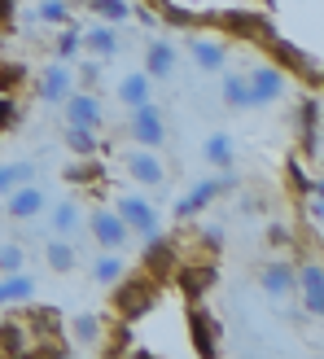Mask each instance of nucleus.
I'll return each instance as SVG.
<instances>
[{"mask_svg": "<svg viewBox=\"0 0 324 359\" xmlns=\"http://www.w3.org/2000/svg\"><path fill=\"white\" fill-rule=\"evenodd\" d=\"M79 224H83L79 202H58V206H53V232H58V237H75Z\"/></svg>", "mask_w": 324, "mask_h": 359, "instance_id": "obj_31", "label": "nucleus"}, {"mask_svg": "<svg viewBox=\"0 0 324 359\" xmlns=\"http://www.w3.org/2000/svg\"><path fill=\"white\" fill-rule=\"evenodd\" d=\"M123 132L145 149H162V140H167V118H162V110L154 101H145V105H136V110H128V128Z\"/></svg>", "mask_w": 324, "mask_h": 359, "instance_id": "obj_5", "label": "nucleus"}, {"mask_svg": "<svg viewBox=\"0 0 324 359\" xmlns=\"http://www.w3.org/2000/svg\"><path fill=\"white\" fill-rule=\"evenodd\" d=\"M83 9L97 13L101 22H128V18H132V5H128V0H83Z\"/></svg>", "mask_w": 324, "mask_h": 359, "instance_id": "obj_33", "label": "nucleus"}, {"mask_svg": "<svg viewBox=\"0 0 324 359\" xmlns=\"http://www.w3.org/2000/svg\"><path fill=\"white\" fill-rule=\"evenodd\" d=\"M22 267H27V250L18 245V241H5V245H0V276L22 272Z\"/></svg>", "mask_w": 324, "mask_h": 359, "instance_id": "obj_38", "label": "nucleus"}, {"mask_svg": "<svg viewBox=\"0 0 324 359\" xmlns=\"http://www.w3.org/2000/svg\"><path fill=\"white\" fill-rule=\"evenodd\" d=\"M79 79H83L88 93H97V83H101V62H83V66H79Z\"/></svg>", "mask_w": 324, "mask_h": 359, "instance_id": "obj_42", "label": "nucleus"}, {"mask_svg": "<svg viewBox=\"0 0 324 359\" xmlns=\"http://www.w3.org/2000/svg\"><path fill=\"white\" fill-rule=\"evenodd\" d=\"M114 210H119V219L128 224V232H136V237H149V232H158V210H154L149 197L123 193V197H114Z\"/></svg>", "mask_w": 324, "mask_h": 359, "instance_id": "obj_7", "label": "nucleus"}, {"mask_svg": "<svg viewBox=\"0 0 324 359\" xmlns=\"http://www.w3.org/2000/svg\"><path fill=\"white\" fill-rule=\"evenodd\" d=\"M70 88H75V75H70V66L53 57V62H48V70L40 75V83H35V97L48 101V105H62V101L70 97Z\"/></svg>", "mask_w": 324, "mask_h": 359, "instance_id": "obj_14", "label": "nucleus"}, {"mask_svg": "<svg viewBox=\"0 0 324 359\" xmlns=\"http://www.w3.org/2000/svg\"><path fill=\"white\" fill-rule=\"evenodd\" d=\"M114 97H119V105H123V110H136V105H145V101L154 97V79L145 75V70H128V75L119 79Z\"/></svg>", "mask_w": 324, "mask_h": 359, "instance_id": "obj_21", "label": "nucleus"}, {"mask_svg": "<svg viewBox=\"0 0 324 359\" xmlns=\"http://www.w3.org/2000/svg\"><path fill=\"white\" fill-rule=\"evenodd\" d=\"M79 53H88V57H97V62H110L119 57V35L110 22H101V27H79Z\"/></svg>", "mask_w": 324, "mask_h": 359, "instance_id": "obj_18", "label": "nucleus"}, {"mask_svg": "<svg viewBox=\"0 0 324 359\" xmlns=\"http://www.w3.org/2000/svg\"><path fill=\"white\" fill-rule=\"evenodd\" d=\"M259 285H263V294H272V298H290L294 285H298V263H285V259L263 263Z\"/></svg>", "mask_w": 324, "mask_h": 359, "instance_id": "obj_20", "label": "nucleus"}, {"mask_svg": "<svg viewBox=\"0 0 324 359\" xmlns=\"http://www.w3.org/2000/svg\"><path fill=\"white\" fill-rule=\"evenodd\" d=\"M110 290H114V294H110V307H114L119 320H128V325L145 320V316L158 307V298H162V285L149 280L145 272H140V276H128V272H123Z\"/></svg>", "mask_w": 324, "mask_h": 359, "instance_id": "obj_1", "label": "nucleus"}, {"mask_svg": "<svg viewBox=\"0 0 324 359\" xmlns=\"http://www.w3.org/2000/svg\"><path fill=\"white\" fill-rule=\"evenodd\" d=\"M175 70V48L167 40H149L145 44V75L149 79H171Z\"/></svg>", "mask_w": 324, "mask_h": 359, "instance_id": "obj_23", "label": "nucleus"}, {"mask_svg": "<svg viewBox=\"0 0 324 359\" xmlns=\"http://www.w3.org/2000/svg\"><path fill=\"white\" fill-rule=\"evenodd\" d=\"M53 57H58V62H75V57H79V22L58 27V40H53Z\"/></svg>", "mask_w": 324, "mask_h": 359, "instance_id": "obj_32", "label": "nucleus"}, {"mask_svg": "<svg viewBox=\"0 0 324 359\" xmlns=\"http://www.w3.org/2000/svg\"><path fill=\"white\" fill-rule=\"evenodd\" d=\"M88 232H93V241L101 250H123V245L132 241V232H128V224L119 219L114 206H97L93 215H88Z\"/></svg>", "mask_w": 324, "mask_h": 359, "instance_id": "obj_9", "label": "nucleus"}, {"mask_svg": "<svg viewBox=\"0 0 324 359\" xmlns=\"http://www.w3.org/2000/svg\"><path fill=\"white\" fill-rule=\"evenodd\" d=\"M175 267H180V245L167 237V232H149L145 237V250H140V272H145L149 280H158V285H167L171 276H175Z\"/></svg>", "mask_w": 324, "mask_h": 359, "instance_id": "obj_4", "label": "nucleus"}, {"mask_svg": "<svg viewBox=\"0 0 324 359\" xmlns=\"http://www.w3.org/2000/svg\"><path fill=\"white\" fill-rule=\"evenodd\" d=\"M263 48H267V62H272V66H281L285 75H302L311 93H320V66H316L311 53H302L294 40H285V35H276V31L263 40Z\"/></svg>", "mask_w": 324, "mask_h": 359, "instance_id": "obj_2", "label": "nucleus"}, {"mask_svg": "<svg viewBox=\"0 0 324 359\" xmlns=\"http://www.w3.org/2000/svg\"><path fill=\"white\" fill-rule=\"evenodd\" d=\"M0 355H31V325L27 316L0 320Z\"/></svg>", "mask_w": 324, "mask_h": 359, "instance_id": "obj_22", "label": "nucleus"}, {"mask_svg": "<svg viewBox=\"0 0 324 359\" xmlns=\"http://www.w3.org/2000/svg\"><path fill=\"white\" fill-rule=\"evenodd\" d=\"M88 272H93V280H97V285H105V290H110V285H114L123 272H128V267H123V250H101Z\"/></svg>", "mask_w": 324, "mask_h": 359, "instance_id": "obj_25", "label": "nucleus"}, {"mask_svg": "<svg viewBox=\"0 0 324 359\" xmlns=\"http://www.w3.org/2000/svg\"><path fill=\"white\" fill-rule=\"evenodd\" d=\"M132 13H136V18H140V22H145V27H154V22H158V13H154L149 5H140V9H132Z\"/></svg>", "mask_w": 324, "mask_h": 359, "instance_id": "obj_44", "label": "nucleus"}, {"mask_svg": "<svg viewBox=\"0 0 324 359\" xmlns=\"http://www.w3.org/2000/svg\"><path fill=\"white\" fill-rule=\"evenodd\" d=\"M294 123H298V132H320V93H307L298 101Z\"/></svg>", "mask_w": 324, "mask_h": 359, "instance_id": "obj_35", "label": "nucleus"}, {"mask_svg": "<svg viewBox=\"0 0 324 359\" xmlns=\"http://www.w3.org/2000/svg\"><path fill=\"white\" fill-rule=\"evenodd\" d=\"M13 123H22V110H18L13 93H0V132H9Z\"/></svg>", "mask_w": 324, "mask_h": 359, "instance_id": "obj_39", "label": "nucleus"}, {"mask_svg": "<svg viewBox=\"0 0 324 359\" xmlns=\"http://www.w3.org/2000/svg\"><path fill=\"white\" fill-rule=\"evenodd\" d=\"M202 158H206L215 171H228L232 167V136L228 132H210L202 140Z\"/></svg>", "mask_w": 324, "mask_h": 359, "instance_id": "obj_26", "label": "nucleus"}, {"mask_svg": "<svg viewBox=\"0 0 324 359\" xmlns=\"http://www.w3.org/2000/svg\"><path fill=\"white\" fill-rule=\"evenodd\" d=\"M105 325H110V320L97 316V311L70 316V325H66L70 346H75V351H101V346H105Z\"/></svg>", "mask_w": 324, "mask_h": 359, "instance_id": "obj_10", "label": "nucleus"}, {"mask_svg": "<svg viewBox=\"0 0 324 359\" xmlns=\"http://www.w3.org/2000/svg\"><path fill=\"white\" fill-rule=\"evenodd\" d=\"M245 83H250V101H255V110L259 105H276L281 97H285V70L281 66H272V62H259L255 70L245 75Z\"/></svg>", "mask_w": 324, "mask_h": 359, "instance_id": "obj_8", "label": "nucleus"}, {"mask_svg": "<svg viewBox=\"0 0 324 359\" xmlns=\"http://www.w3.org/2000/svg\"><path fill=\"white\" fill-rule=\"evenodd\" d=\"M171 280L180 285V294H184L189 302H202L210 294V285L220 280V267H215V259H193V263L180 259V267H175Z\"/></svg>", "mask_w": 324, "mask_h": 359, "instance_id": "obj_6", "label": "nucleus"}, {"mask_svg": "<svg viewBox=\"0 0 324 359\" xmlns=\"http://www.w3.org/2000/svg\"><path fill=\"white\" fill-rule=\"evenodd\" d=\"M123 167H128V175L136 180V184H149V189H158L162 180H167V167H162L158 149H145V145H136V149L123 154Z\"/></svg>", "mask_w": 324, "mask_h": 359, "instance_id": "obj_13", "label": "nucleus"}, {"mask_svg": "<svg viewBox=\"0 0 324 359\" xmlns=\"http://www.w3.org/2000/svg\"><path fill=\"white\" fill-rule=\"evenodd\" d=\"M189 342H193V351L202 355V359H215L220 355V329H215V320H210V311L202 307V302H189Z\"/></svg>", "mask_w": 324, "mask_h": 359, "instance_id": "obj_12", "label": "nucleus"}, {"mask_svg": "<svg viewBox=\"0 0 324 359\" xmlns=\"http://www.w3.org/2000/svg\"><path fill=\"white\" fill-rule=\"evenodd\" d=\"M189 57L197 70H206V75H220L228 66V44L224 40H206V35H189Z\"/></svg>", "mask_w": 324, "mask_h": 359, "instance_id": "obj_19", "label": "nucleus"}, {"mask_svg": "<svg viewBox=\"0 0 324 359\" xmlns=\"http://www.w3.org/2000/svg\"><path fill=\"white\" fill-rule=\"evenodd\" d=\"M31 180H35L31 163H9V167H0V193H9L18 184H31Z\"/></svg>", "mask_w": 324, "mask_h": 359, "instance_id": "obj_36", "label": "nucleus"}, {"mask_svg": "<svg viewBox=\"0 0 324 359\" xmlns=\"http://www.w3.org/2000/svg\"><path fill=\"white\" fill-rule=\"evenodd\" d=\"M154 13H158L162 27H175V31H197V27H206V13H193V9H184V5H171V0H162Z\"/></svg>", "mask_w": 324, "mask_h": 359, "instance_id": "obj_24", "label": "nucleus"}, {"mask_svg": "<svg viewBox=\"0 0 324 359\" xmlns=\"http://www.w3.org/2000/svg\"><path fill=\"white\" fill-rule=\"evenodd\" d=\"M263 241L272 245V250H290V245H298V237H294V232L285 228V224H272V228H267V237H263Z\"/></svg>", "mask_w": 324, "mask_h": 359, "instance_id": "obj_40", "label": "nucleus"}, {"mask_svg": "<svg viewBox=\"0 0 324 359\" xmlns=\"http://www.w3.org/2000/svg\"><path fill=\"white\" fill-rule=\"evenodd\" d=\"M0 290H5V302H22V307H27V302L35 298V280L27 276V267H22V272L0 276Z\"/></svg>", "mask_w": 324, "mask_h": 359, "instance_id": "obj_30", "label": "nucleus"}, {"mask_svg": "<svg viewBox=\"0 0 324 359\" xmlns=\"http://www.w3.org/2000/svg\"><path fill=\"white\" fill-rule=\"evenodd\" d=\"M35 22H44V27L75 22V18H70V0H40V5H35Z\"/></svg>", "mask_w": 324, "mask_h": 359, "instance_id": "obj_34", "label": "nucleus"}, {"mask_svg": "<svg viewBox=\"0 0 324 359\" xmlns=\"http://www.w3.org/2000/svg\"><path fill=\"white\" fill-rule=\"evenodd\" d=\"M44 263L53 267V272H75V267H79V250L70 245L66 237H53L44 245Z\"/></svg>", "mask_w": 324, "mask_h": 359, "instance_id": "obj_27", "label": "nucleus"}, {"mask_svg": "<svg viewBox=\"0 0 324 359\" xmlns=\"http://www.w3.org/2000/svg\"><path fill=\"white\" fill-rule=\"evenodd\" d=\"M62 114H66V123H75V128H93V132H101V123H105V110H101V97L97 93H75L70 88V97L62 101Z\"/></svg>", "mask_w": 324, "mask_h": 359, "instance_id": "obj_11", "label": "nucleus"}, {"mask_svg": "<svg viewBox=\"0 0 324 359\" xmlns=\"http://www.w3.org/2000/svg\"><path fill=\"white\" fill-rule=\"evenodd\" d=\"M206 27H220L228 31V40H250V44H263L272 35V18L263 13H245V9H220V13H206Z\"/></svg>", "mask_w": 324, "mask_h": 359, "instance_id": "obj_3", "label": "nucleus"}, {"mask_svg": "<svg viewBox=\"0 0 324 359\" xmlns=\"http://www.w3.org/2000/svg\"><path fill=\"white\" fill-rule=\"evenodd\" d=\"M9 202H5V210H9V219H35V215H44V206H48V197H44V189L35 184H18V189H9L5 193Z\"/></svg>", "mask_w": 324, "mask_h": 359, "instance_id": "obj_15", "label": "nucleus"}, {"mask_svg": "<svg viewBox=\"0 0 324 359\" xmlns=\"http://www.w3.org/2000/svg\"><path fill=\"white\" fill-rule=\"evenodd\" d=\"M13 27V0H0V31Z\"/></svg>", "mask_w": 324, "mask_h": 359, "instance_id": "obj_43", "label": "nucleus"}, {"mask_svg": "<svg viewBox=\"0 0 324 359\" xmlns=\"http://www.w3.org/2000/svg\"><path fill=\"white\" fill-rule=\"evenodd\" d=\"M224 189H228V180H197V184L175 202V219H193V215H202Z\"/></svg>", "mask_w": 324, "mask_h": 359, "instance_id": "obj_16", "label": "nucleus"}, {"mask_svg": "<svg viewBox=\"0 0 324 359\" xmlns=\"http://www.w3.org/2000/svg\"><path fill=\"white\" fill-rule=\"evenodd\" d=\"M0 307H5V290H0Z\"/></svg>", "mask_w": 324, "mask_h": 359, "instance_id": "obj_45", "label": "nucleus"}, {"mask_svg": "<svg viewBox=\"0 0 324 359\" xmlns=\"http://www.w3.org/2000/svg\"><path fill=\"white\" fill-rule=\"evenodd\" d=\"M220 97H224V105H228V110H255V101H250V83H245V75H224Z\"/></svg>", "mask_w": 324, "mask_h": 359, "instance_id": "obj_29", "label": "nucleus"}, {"mask_svg": "<svg viewBox=\"0 0 324 359\" xmlns=\"http://www.w3.org/2000/svg\"><path fill=\"white\" fill-rule=\"evenodd\" d=\"M66 180H70V184H97V180H101V163H97V158H79L75 167H66Z\"/></svg>", "mask_w": 324, "mask_h": 359, "instance_id": "obj_37", "label": "nucleus"}, {"mask_svg": "<svg viewBox=\"0 0 324 359\" xmlns=\"http://www.w3.org/2000/svg\"><path fill=\"white\" fill-rule=\"evenodd\" d=\"M294 290H302V311L307 316H324V267L311 259L298 267V285Z\"/></svg>", "mask_w": 324, "mask_h": 359, "instance_id": "obj_17", "label": "nucleus"}, {"mask_svg": "<svg viewBox=\"0 0 324 359\" xmlns=\"http://www.w3.org/2000/svg\"><path fill=\"white\" fill-rule=\"evenodd\" d=\"M66 149L75 158H97L101 154V140L93 128H75V123H66Z\"/></svg>", "mask_w": 324, "mask_h": 359, "instance_id": "obj_28", "label": "nucleus"}, {"mask_svg": "<svg viewBox=\"0 0 324 359\" xmlns=\"http://www.w3.org/2000/svg\"><path fill=\"white\" fill-rule=\"evenodd\" d=\"M197 245H202L206 250V255H220V250H224V228H202V232H197Z\"/></svg>", "mask_w": 324, "mask_h": 359, "instance_id": "obj_41", "label": "nucleus"}]
</instances>
